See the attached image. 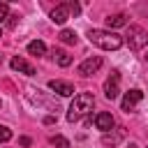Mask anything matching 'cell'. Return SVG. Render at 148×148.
<instances>
[{
    "instance_id": "cell-1",
    "label": "cell",
    "mask_w": 148,
    "mask_h": 148,
    "mask_svg": "<svg viewBox=\"0 0 148 148\" xmlns=\"http://www.w3.org/2000/svg\"><path fill=\"white\" fill-rule=\"evenodd\" d=\"M88 39H90V44H95V46H99L104 51H116V49L123 46V37L111 32V30H90Z\"/></svg>"
},
{
    "instance_id": "cell-2",
    "label": "cell",
    "mask_w": 148,
    "mask_h": 148,
    "mask_svg": "<svg viewBox=\"0 0 148 148\" xmlns=\"http://www.w3.org/2000/svg\"><path fill=\"white\" fill-rule=\"evenodd\" d=\"M92 106H95V97H92V92H79V95L74 97V102L69 104L67 120H69V123H76L81 116H86L88 111H92Z\"/></svg>"
},
{
    "instance_id": "cell-3",
    "label": "cell",
    "mask_w": 148,
    "mask_h": 148,
    "mask_svg": "<svg viewBox=\"0 0 148 148\" xmlns=\"http://www.w3.org/2000/svg\"><path fill=\"white\" fill-rule=\"evenodd\" d=\"M127 44L132 51H139L148 44V32L139 25H130V32H127Z\"/></svg>"
},
{
    "instance_id": "cell-4",
    "label": "cell",
    "mask_w": 148,
    "mask_h": 148,
    "mask_svg": "<svg viewBox=\"0 0 148 148\" xmlns=\"http://www.w3.org/2000/svg\"><path fill=\"white\" fill-rule=\"evenodd\" d=\"M99 67H102V58H99V56H92V58H86V60L79 65V74H81V76H92Z\"/></svg>"
},
{
    "instance_id": "cell-5",
    "label": "cell",
    "mask_w": 148,
    "mask_h": 148,
    "mask_svg": "<svg viewBox=\"0 0 148 148\" xmlns=\"http://www.w3.org/2000/svg\"><path fill=\"white\" fill-rule=\"evenodd\" d=\"M141 99H143V92H141L139 88L127 90V92H125V97H123V111H132Z\"/></svg>"
},
{
    "instance_id": "cell-6",
    "label": "cell",
    "mask_w": 148,
    "mask_h": 148,
    "mask_svg": "<svg viewBox=\"0 0 148 148\" xmlns=\"http://www.w3.org/2000/svg\"><path fill=\"white\" fill-rule=\"evenodd\" d=\"M118 81H120V74H118V72H111V76H109L106 83H104V95H106V99H116V97H118Z\"/></svg>"
},
{
    "instance_id": "cell-7",
    "label": "cell",
    "mask_w": 148,
    "mask_h": 148,
    "mask_svg": "<svg viewBox=\"0 0 148 148\" xmlns=\"http://www.w3.org/2000/svg\"><path fill=\"white\" fill-rule=\"evenodd\" d=\"M9 65H12V69H14V72H21V74H28V76H30V74H35V67H32L28 60H23L21 56H14Z\"/></svg>"
},
{
    "instance_id": "cell-8",
    "label": "cell",
    "mask_w": 148,
    "mask_h": 148,
    "mask_svg": "<svg viewBox=\"0 0 148 148\" xmlns=\"http://www.w3.org/2000/svg\"><path fill=\"white\" fill-rule=\"evenodd\" d=\"M67 18H69V5H67V2H65V5H58V7H53V12H51V21H53V23L62 25Z\"/></svg>"
},
{
    "instance_id": "cell-9",
    "label": "cell",
    "mask_w": 148,
    "mask_h": 148,
    "mask_svg": "<svg viewBox=\"0 0 148 148\" xmlns=\"http://www.w3.org/2000/svg\"><path fill=\"white\" fill-rule=\"evenodd\" d=\"M49 88H51L53 92L62 95V97L74 95V86H72V83H67V81H51V83H49Z\"/></svg>"
},
{
    "instance_id": "cell-10",
    "label": "cell",
    "mask_w": 148,
    "mask_h": 148,
    "mask_svg": "<svg viewBox=\"0 0 148 148\" xmlns=\"http://www.w3.org/2000/svg\"><path fill=\"white\" fill-rule=\"evenodd\" d=\"M92 120H95V127H97V130H102V132H106V130H111V127H113V116H111V113H106V111L97 113Z\"/></svg>"
},
{
    "instance_id": "cell-11",
    "label": "cell",
    "mask_w": 148,
    "mask_h": 148,
    "mask_svg": "<svg viewBox=\"0 0 148 148\" xmlns=\"http://www.w3.org/2000/svg\"><path fill=\"white\" fill-rule=\"evenodd\" d=\"M104 21H106L109 28H123V25H127V16H125V14H111V16H106Z\"/></svg>"
},
{
    "instance_id": "cell-12",
    "label": "cell",
    "mask_w": 148,
    "mask_h": 148,
    "mask_svg": "<svg viewBox=\"0 0 148 148\" xmlns=\"http://www.w3.org/2000/svg\"><path fill=\"white\" fill-rule=\"evenodd\" d=\"M28 53H30V56H44V53H46V44L39 42V39H35V42L28 44Z\"/></svg>"
},
{
    "instance_id": "cell-13",
    "label": "cell",
    "mask_w": 148,
    "mask_h": 148,
    "mask_svg": "<svg viewBox=\"0 0 148 148\" xmlns=\"http://www.w3.org/2000/svg\"><path fill=\"white\" fill-rule=\"evenodd\" d=\"M53 56H56V60H58V65H60V67H69V65H72V56H69L67 51L53 49Z\"/></svg>"
},
{
    "instance_id": "cell-14",
    "label": "cell",
    "mask_w": 148,
    "mask_h": 148,
    "mask_svg": "<svg viewBox=\"0 0 148 148\" xmlns=\"http://www.w3.org/2000/svg\"><path fill=\"white\" fill-rule=\"evenodd\" d=\"M120 139H123V130H120L118 134H104V136H102V143H104V146H109V143H111V146H116Z\"/></svg>"
},
{
    "instance_id": "cell-15",
    "label": "cell",
    "mask_w": 148,
    "mask_h": 148,
    "mask_svg": "<svg viewBox=\"0 0 148 148\" xmlns=\"http://www.w3.org/2000/svg\"><path fill=\"white\" fill-rule=\"evenodd\" d=\"M58 37H60V42H65V44H76V35H74V30H62Z\"/></svg>"
},
{
    "instance_id": "cell-16",
    "label": "cell",
    "mask_w": 148,
    "mask_h": 148,
    "mask_svg": "<svg viewBox=\"0 0 148 148\" xmlns=\"http://www.w3.org/2000/svg\"><path fill=\"white\" fill-rule=\"evenodd\" d=\"M51 143H53L56 148H69V141H67L65 136H60V134H58V136H51Z\"/></svg>"
},
{
    "instance_id": "cell-17",
    "label": "cell",
    "mask_w": 148,
    "mask_h": 148,
    "mask_svg": "<svg viewBox=\"0 0 148 148\" xmlns=\"http://www.w3.org/2000/svg\"><path fill=\"white\" fill-rule=\"evenodd\" d=\"M9 139H12V130L5 127V125H0V143H5V141H9Z\"/></svg>"
},
{
    "instance_id": "cell-18",
    "label": "cell",
    "mask_w": 148,
    "mask_h": 148,
    "mask_svg": "<svg viewBox=\"0 0 148 148\" xmlns=\"http://www.w3.org/2000/svg\"><path fill=\"white\" fill-rule=\"evenodd\" d=\"M7 14H9V7H7L5 2H0V21H2V18H7Z\"/></svg>"
},
{
    "instance_id": "cell-19",
    "label": "cell",
    "mask_w": 148,
    "mask_h": 148,
    "mask_svg": "<svg viewBox=\"0 0 148 148\" xmlns=\"http://www.w3.org/2000/svg\"><path fill=\"white\" fill-rule=\"evenodd\" d=\"M44 123H46V125H53V123H56V116H46Z\"/></svg>"
},
{
    "instance_id": "cell-20",
    "label": "cell",
    "mask_w": 148,
    "mask_h": 148,
    "mask_svg": "<svg viewBox=\"0 0 148 148\" xmlns=\"http://www.w3.org/2000/svg\"><path fill=\"white\" fill-rule=\"evenodd\" d=\"M21 146H30V139L28 136H21Z\"/></svg>"
},
{
    "instance_id": "cell-21",
    "label": "cell",
    "mask_w": 148,
    "mask_h": 148,
    "mask_svg": "<svg viewBox=\"0 0 148 148\" xmlns=\"http://www.w3.org/2000/svg\"><path fill=\"white\" fill-rule=\"evenodd\" d=\"M146 60H148V51H146Z\"/></svg>"
},
{
    "instance_id": "cell-22",
    "label": "cell",
    "mask_w": 148,
    "mask_h": 148,
    "mask_svg": "<svg viewBox=\"0 0 148 148\" xmlns=\"http://www.w3.org/2000/svg\"><path fill=\"white\" fill-rule=\"evenodd\" d=\"M130 148H136V146H130Z\"/></svg>"
},
{
    "instance_id": "cell-23",
    "label": "cell",
    "mask_w": 148,
    "mask_h": 148,
    "mask_svg": "<svg viewBox=\"0 0 148 148\" xmlns=\"http://www.w3.org/2000/svg\"><path fill=\"white\" fill-rule=\"evenodd\" d=\"M0 37H2V30H0Z\"/></svg>"
},
{
    "instance_id": "cell-24",
    "label": "cell",
    "mask_w": 148,
    "mask_h": 148,
    "mask_svg": "<svg viewBox=\"0 0 148 148\" xmlns=\"http://www.w3.org/2000/svg\"><path fill=\"white\" fill-rule=\"evenodd\" d=\"M0 60H2V56H0Z\"/></svg>"
}]
</instances>
